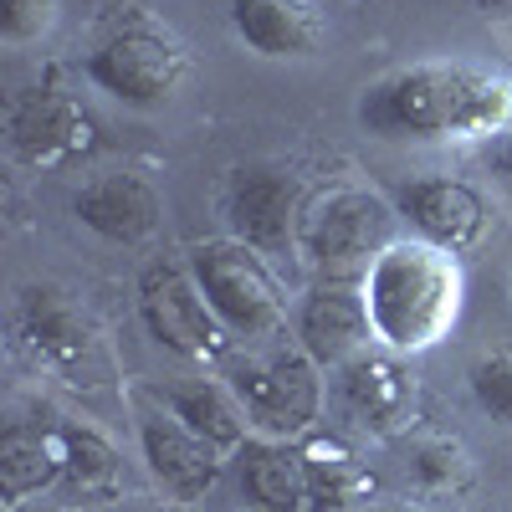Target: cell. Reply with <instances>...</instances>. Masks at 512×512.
<instances>
[{"mask_svg":"<svg viewBox=\"0 0 512 512\" xmlns=\"http://www.w3.org/2000/svg\"><path fill=\"white\" fill-rule=\"evenodd\" d=\"M400 210L374 195V190H333L313 216H308V256L318 282H354L374 272V262L390 251L400 236Z\"/></svg>","mask_w":512,"mask_h":512,"instance_id":"cell-4","label":"cell"},{"mask_svg":"<svg viewBox=\"0 0 512 512\" xmlns=\"http://www.w3.org/2000/svg\"><path fill=\"white\" fill-rule=\"evenodd\" d=\"M139 318L154 344L180 354L190 364H210L226 354V323L200 292L195 272H180L175 262H154L139 272Z\"/></svg>","mask_w":512,"mask_h":512,"instance_id":"cell-7","label":"cell"},{"mask_svg":"<svg viewBox=\"0 0 512 512\" xmlns=\"http://www.w3.org/2000/svg\"><path fill=\"white\" fill-rule=\"evenodd\" d=\"M16 338L36 364H52L62 374H88L93 359H98V333H93L88 313H82L62 287H41V282L21 287Z\"/></svg>","mask_w":512,"mask_h":512,"instance_id":"cell-10","label":"cell"},{"mask_svg":"<svg viewBox=\"0 0 512 512\" xmlns=\"http://www.w3.org/2000/svg\"><path fill=\"white\" fill-rule=\"evenodd\" d=\"M297 344H303L323 369H344L374 344V323H369V297L354 282H318L303 297L297 313Z\"/></svg>","mask_w":512,"mask_h":512,"instance_id":"cell-12","label":"cell"},{"mask_svg":"<svg viewBox=\"0 0 512 512\" xmlns=\"http://www.w3.org/2000/svg\"><path fill=\"white\" fill-rule=\"evenodd\" d=\"M190 77V52L185 41L149 21V16H134L123 21L113 36L98 41V52L88 57V82L98 93L128 103V108H159L169 103Z\"/></svg>","mask_w":512,"mask_h":512,"instance_id":"cell-3","label":"cell"},{"mask_svg":"<svg viewBox=\"0 0 512 512\" xmlns=\"http://www.w3.org/2000/svg\"><path fill=\"white\" fill-rule=\"evenodd\" d=\"M359 123L384 139H492L512 128V82L472 62H410L364 88Z\"/></svg>","mask_w":512,"mask_h":512,"instance_id":"cell-1","label":"cell"},{"mask_svg":"<svg viewBox=\"0 0 512 512\" xmlns=\"http://www.w3.org/2000/svg\"><path fill=\"white\" fill-rule=\"evenodd\" d=\"M487 6H507V11H512V0H487Z\"/></svg>","mask_w":512,"mask_h":512,"instance_id":"cell-27","label":"cell"},{"mask_svg":"<svg viewBox=\"0 0 512 512\" xmlns=\"http://www.w3.org/2000/svg\"><path fill=\"white\" fill-rule=\"evenodd\" d=\"M57 26V0H0V41L31 47Z\"/></svg>","mask_w":512,"mask_h":512,"instance_id":"cell-24","label":"cell"},{"mask_svg":"<svg viewBox=\"0 0 512 512\" xmlns=\"http://www.w3.org/2000/svg\"><path fill=\"white\" fill-rule=\"evenodd\" d=\"M318 359L297 349H272L262 359H241L231 369V390L246 410V420L272 441H303L323 405V379Z\"/></svg>","mask_w":512,"mask_h":512,"instance_id":"cell-5","label":"cell"},{"mask_svg":"<svg viewBox=\"0 0 512 512\" xmlns=\"http://www.w3.org/2000/svg\"><path fill=\"white\" fill-rule=\"evenodd\" d=\"M62 482L72 497H113L123 487V456L93 425H62Z\"/></svg>","mask_w":512,"mask_h":512,"instance_id":"cell-20","label":"cell"},{"mask_svg":"<svg viewBox=\"0 0 512 512\" xmlns=\"http://www.w3.org/2000/svg\"><path fill=\"white\" fill-rule=\"evenodd\" d=\"M472 395H477V405L492 415V420H502V425H512V349H497V354H482L477 364H472Z\"/></svg>","mask_w":512,"mask_h":512,"instance_id":"cell-23","label":"cell"},{"mask_svg":"<svg viewBox=\"0 0 512 512\" xmlns=\"http://www.w3.org/2000/svg\"><path fill=\"white\" fill-rule=\"evenodd\" d=\"M297 451H303V472H308V512H354L374 497V472L344 436L308 431L297 441Z\"/></svg>","mask_w":512,"mask_h":512,"instance_id":"cell-17","label":"cell"},{"mask_svg":"<svg viewBox=\"0 0 512 512\" xmlns=\"http://www.w3.org/2000/svg\"><path fill=\"white\" fill-rule=\"evenodd\" d=\"M410 477L425 487V492H456L472 477V456L456 436H420L410 446Z\"/></svg>","mask_w":512,"mask_h":512,"instance_id":"cell-22","label":"cell"},{"mask_svg":"<svg viewBox=\"0 0 512 512\" xmlns=\"http://www.w3.org/2000/svg\"><path fill=\"white\" fill-rule=\"evenodd\" d=\"M241 466V487L256 502V512H308V472H303V451L292 441H246L236 451Z\"/></svg>","mask_w":512,"mask_h":512,"instance_id":"cell-19","label":"cell"},{"mask_svg":"<svg viewBox=\"0 0 512 512\" xmlns=\"http://www.w3.org/2000/svg\"><path fill=\"white\" fill-rule=\"evenodd\" d=\"M338 390H344L354 420L374 436H400L415 415V374L395 349L390 354L364 349L359 359H349L338 369Z\"/></svg>","mask_w":512,"mask_h":512,"instance_id":"cell-14","label":"cell"},{"mask_svg":"<svg viewBox=\"0 0 512 512\" xmlns=\"http://www.w3.org/2000/svg\"><path fill=\"white\" fill-rule=\"evenodd\" d=\"M6 128H11L16 159L31 164V169H57V164H72V159L98 149L93 113L82 108L67 88H57V82H41V88L21 93Z\"/></svg>","mask_w":512,"mask_h":512,"instance_id":"cell-9","label":"cell"},{"mask_svg":"<svg viewBox=\"0 0 512 512\" xmlns=\"http://www.w3.org/2000/svg\"><path fill=\"white\" fill-rule=\"evenodd\" d=\"M395 210L410 221V231L420 241H431L441 251H472L487 241L492 231V210H487V195L477 185H466L456 175H425V180H410L400 195H395Z\"/></svg>","mask_w":512,"mask_h":512,"instance_id":"cell-11","label":"cell"},{"mask_svg":"<svg viewBox=\"0 0 512 512\" xmlns=\"http://www.w3.org/2000/svg\"><path fill=\"white\" fill-rule=\"evenodd\" d=\"M395 512H415V507H395Z\"/></svg>","mask_w":512,"mask_h":512,"instance_id":"cell-28","label":"cell"},{"mask_svg":"<svg viewBox=\"0 0 512 512\" xmlns=\"http://www.w3.org/2000/svg\"><path fill=\"white\" fill-rule=\"evenodd\" d=\"M231 26L256 57H313L323 41V16L313 0H231Z\"/></svg>","mask_w":512,"mask_h":512,"instance_id":"cell-16","label":"cell"},{"mask_svg":"<svg viewBox=\"0 0 512 512\" xmlns=\"http://www.w3.org/2000/svg\"><path fill=\"white\" fill-rule=\"evenodd\" d=\"M190 272L200 282V292L210 297V308L221 313V323L231 333L246 338H267L282 328V287L272 277V267L262 262V251L246 241H200L190 251Z\"/></svg>","mask_w":512,"mask_h":512,"instance_id":"cell-6","label":"cell"},{"mask_svg":"<svg viewBox=\"0 0 512 512\" xmlns=\"http://www.w3.org/2000/svg\"><path fill=\"white\" fill-rule=\"evenodd\" d=\"M52 482H62V425H6V436H0V502L21 507Z\"/></svg>","mask_w":512,"mask_h":512,"instance_id":"cell-18","label":"cell"},{"mask_svg":"<svg viewBox=\"0 0 512 512\" xmlns=\"http://www.w3.org/2000/svg\"><path fill=\"white\" fill-rule=\"evenodd\" d=\"M164 400H169V410H175L190 431H200L210 446H221V451H241V446H246V425H251V420H246L236 390H221V384L200 379V384H180V390H169Z\"/></svg>","mask_w":512,"mask_h":512,"instance_id":"cell-21","label":"cell"},{"mask_svg":"<svg viewBox=\"0 0 512 512\" xmlns=\"http://www.w3.org/2000/svg\"><path fill=\"white\" fill-rule=\"evenodd\" d=\"M139 446H144L149 472L180 502H195L221 482V446H210L200 431H190L175 410H144Z\"/></svg>","mask_w":512,"mask_h":512,"instance_id":"cell-13","label":"cell"},{"mask_svg":"<svg viewBox=\"0 0 512 512\" xmlns=\"http://www.w3.org/2000/svg\"><path fill=\"white\" fill-rule=\"evenodd\" d=\"M369 323L374 338L395 354H425L456 328L466 277L456 251H441L431 241H395L364 277Z\"/></svg>","mask_w":512,"mask_h":512,"instance_id":"cell-2","label":"cell"},{"mask_svg":"<svg viewBox=\"0 0 512 512\" xmlns=\"http://www.w3.org/2000/svg\"><path fill=\"white\" fill-rule=\"evenodd\" d=\"M303 200H308L303 180L282 164H241V169H231V180L221 190L236 241H246L256 251H282L297 236Z\"/></svg>","mask_w":512,"mask_h":512,"instance_id":"cell-8","label":"cell"},{"mask_svg":"<svg viewBox=\"0 0 512 512\" xmlns=\"http://www.w3.org/2000/svg\"><path fill=\"white\" fill-rule=\"evenodd\" d=\"M77 221L88 226L93 236L113 241V246H144L149 236H159L164 226V200L144 175H103L93 185H82L77 200Z\"/></svg>","mask_w":512,"mask_h":512,"instance_id":"cell-15","label":"cell"},{"mask_svg":"<svg viewBox=\"0 0 512 512\" xmlns=\"http://www.w3.org/2000/svg\"><path fill=\"white\" fill-rule=\"evenodd\" d=\"M492 159H497V169H502V175L512 180V128L502 134V144H497V154H492Z\"/></svg>","mask_w":512,"mask_h":512,"instance_id":"cell-25","label":"cell"},{"mask_svg":"<svg viewBox=\"0 0 512 512\" xmlns=\"http://www.w3.org/2000/svg\"><path fill=\"white\" fill-rule=\"evenodd\" d=\"M149 512H190V507H149Z\"/></svg>","mask_w":512,"mask_h":512,"instance_id":"cell-26","label":"cell"}]
</instances>
